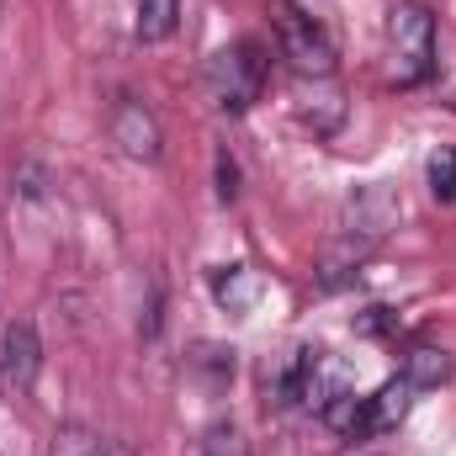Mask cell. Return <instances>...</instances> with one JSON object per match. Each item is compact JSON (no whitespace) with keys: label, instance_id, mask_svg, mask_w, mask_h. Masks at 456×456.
I'll list each match as a JSON object with an SVG mask.
<instances>
[{"label":"cell","instance_id":"6da1fadb","mask_svg":"<svg viewBox=\"0 0 456 456\" xmlns=\"http://www.w3.org/2000/svg\"><path fill=\"white\" fill-rule=\"evenodd\" d=\"M398 224V202L387 197V186H366V191H355L350 202H345V218L335 228V239H330V249H324V260H319V271H324V281L335 287L345 281L382 239H387V228Z\"/></svg>","mask_w":456,"mask_h":456},{"label":"cell","instance_id":"7a4b0ae2","mask_svg":"<svg viewBox=\"0 0 456 456\" xmlns=\"http://www.w3.org/2000/svg\"><path fill=\"white\" fill-rule=\"evenodd\" d=\"M265 16H271V27H276L281 59H287L303 80H330V75H335V43H330V32H324L297 0H271Z\"/></svg>","mask_w":456,"mask_h":456},{"label":"cell","instance_id":"3957f363","mask_svg":"<svg viewBox=\"0 0 456 456\" xmlns=\"http://www.w3.org/2000/svg\"><path fill=\"white\" fill-rule=\"evenodd\" d=\"M387 64L398 86H419L436 69V16L414 0H398L387 11Z\"/></svg>","mask_w":456,"mask_h":456},{"label":"cell","instance_id":"277c9868","mask_svg":"<svg viewBox=\"0 0 456 456\" xmlns=\"http://www.w3.org/2000/svg\"><path fill=\"white\" fill-rule=\"evenodd\" d=\"M265 75H271V59L249 37L218 48L213 64H208V86H213V96H218L224 112H249L260 102V91H265Z\"/></svg>","mask_w":456,"mask_h":456},{"label":"cell","instance_id":"5b68a950","mask_svg":"<svg viewBox=\"0 0 456 456\" xmlns=\"http://www.w3.org/2000/svg\"><path fill=\"white\" fill-rule=\"evenodd\" d=\"M112 143L127 154V159H143V165H154L159 154H165V133H159V122L154 112L143 107V102H133V96H117L112 102Z\"/></svg>","mask_w":456,"mask_h":456},{"label":"cell","instance_id":"8992f818","mask_svg":"<svg viewBox=\"0 0 456 456\" xmlns=\"http://www.w3.org/2000/svg\"><path fill=\"white\" fill-rule=\"evenodd\" d=\"M37 371H43V340H37V330L21 319V324H11V330L0 335V377H5V387H11L16 398H27V393L37 387Z\"/></svg>","mask_w":456,"mask_h":456},{"label":"cell","instance_id":"52a82bcc","mask_svg":"<svg viewBox=\"0 0 456 456\" xmlns=\"http://www.w3.org/2000/svg\"><path fill=\"white\" fill-rule=\"evenodd\" d=\"M409 403H414V382L398 371L393 382H382V387L366 398V409H371V436H377V430H393V425H403Z\"/></svg>","mask_w":456,"mask_h":456},{"label":"cell","instance_id":"ba28073f","mask_svg":"<svg viewBox=\"0 0 456 456\" xmlns=\"http://www.w3.org/2000/svg\"><path fill=\"white\" fill-rule=\"evenodd\" d=\"M403 377L414 382V393L441 387V382L452 377V355H446V350H436V345H414V350L403 355Z\"/></svg>","mask_w":456,"mask_h":456},{"label":"cell","instance_id":"9c48e42d","mask_svg":"<svg viewBox=\"0 0 456 456\" xmlns=\"http://www.w3.org/2000/svg\"><path fill=\"white\" fill-rule=\"evenodd\" d=\"M181 27V0H138V37L165 43Z\"/></svg>","mask_w":456,"mask_h":456},{"label":"cell","instance_id":"30bf717a","mask_svg":"<svg viewBox=\"0 0 456 456\" xmlns=\"http://www.w3.org/2000/svg\"><path fill=\"white\" fill-rule=\"evenodd\" d=\"M425 175H430V197L436 202H456V149L441 143L430 159H425Z\"/></svg>","mask_w":456,"mask_h":456},{"label":"cell","instance_id":"8fae6325","mask_svg":"<svg viewBox=\"0 0 456 456\" xmlns=\"http://www.w3.org/2000/svg\"><path fill=\"white\" fill-rule=\"evenodd\" d=\"M202 456H249V441L239 436L233 419H213L202 430Z\"/></svg>","mask_w":456,"mask_h":456},{"label":"cell","instance_id":"7c38bea8","mask_svg":"<svg viewBox=\"0 0 456 456\" xmlns=\"http://www.w3.org/2000/svg\"><path fill=\"white\" fill-rule=\"evenodd\" d=\"M48 456H102V441H96L86 425H64V430L53 436Z\"/></svg>","mask_w":456,"mask_h":456},{"label":"cell","instance_id":"4fadbf2b","mask_svg":"<svg viewBox=\"0 0 456 456\" xmlns=\"http://www.w3.org/2000/svg\"><path fill=\"white\" fill-rule=\"evenodd\" d=\"M249 292H255V276H249L244 265H228V276L218 281V303L239 308V303H249Z\"/></svg>","mask_w":456,"mask_h":456},{"label":"cell","instance_id":"5bb4252c","mask_svg":"<svg viewBox=\"0 0 456 456\" xmlns=\"http://www.w3.org/2000/svg\"><path fill=\"white\" fill-rule=\"evenodd\" d=\"M233 181H239V170H233V159L218 149V197H224V202H233V197H239V186H233Z\"/></svg>","mask_w":456,"mask_h":456},{"label":"cell","instance_id":"9a60e30c","mask_svg":"<svg viewBox=\"0 0 456 456\" xmlns=\"http://www.w3.org/2000/svg\"><path fill=\"white\" fill-rule=\"evenodd\" d=\"M102 456H138L127 441H102Z\"/></svg>","mask_w":456,"mask_h":456}]
</instances>
